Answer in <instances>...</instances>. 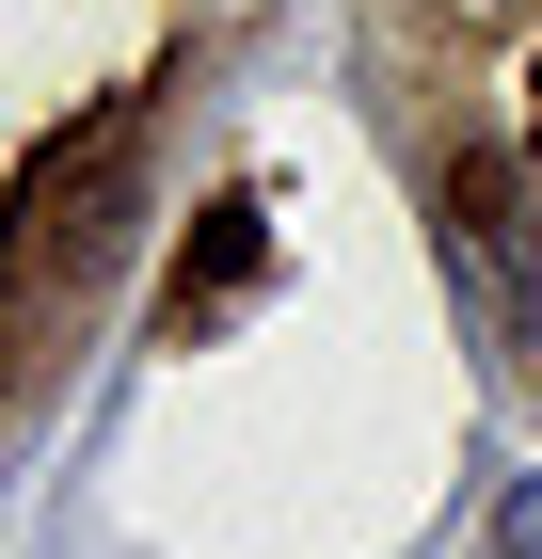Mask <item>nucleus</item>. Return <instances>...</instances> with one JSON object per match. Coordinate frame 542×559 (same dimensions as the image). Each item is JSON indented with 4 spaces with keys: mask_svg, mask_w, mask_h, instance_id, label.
Listing matches in <instances>:
<instances>
[{
    "mask_svg": "<svg viewBox=\"0 0 542 559\" xmlns=\"http://www.w3.org/2000/svg\"><path fill=\"white\" fill-rule=\"evenodd\" d=\"M495 544H510V559H542V479L510 496V527H495Z\"/></svg>",
    "mask_w": 542,
    "mask_h": 559,
    "instance_id": "obj_1",
    "label": "nucleus"
},
{
    "mask_svg": "<svg viewBox=\"0 0 542 559\" xmlns=\"http://www.w3.org/2000/svg\"><path fill=\"white\" fill-rule=\"evenodd\" d=\"M527 176H542V64H527Z\"/></svg>",
    "mask_w": 542,
    "mask_h": 559,
    "instance_id": "obj_2",
    "label": "nucleus"
}]
</instances>
